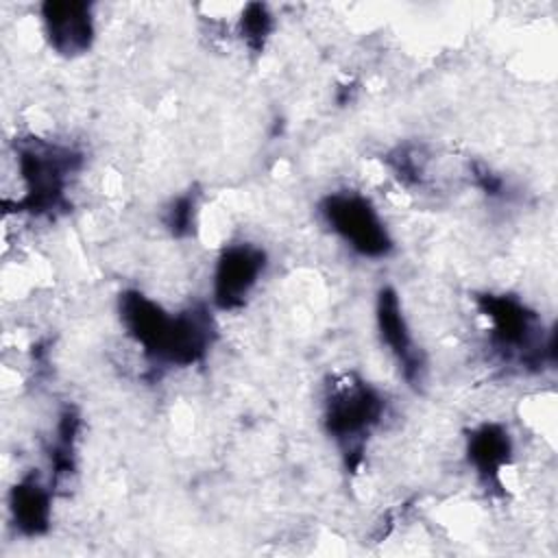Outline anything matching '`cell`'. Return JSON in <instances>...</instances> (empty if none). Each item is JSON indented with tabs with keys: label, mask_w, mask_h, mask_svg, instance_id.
Masks as SVG:
<instances>
[{
	"label": "cell",
	"mask_w": 558,
	"mask_h": 558,
	"mask_svg": "<svg viewBox=\"0 0 558 558\" xmlns=\"http://www.w3.org/2000/svg\"><path fill=\"white\" fill-rule=\"evenodd\" d=\"M118 310L126 333L159 364H198L205 360L216 336L214 320L205 307L168 314L142 292L126 290L120 294Z\"/></svg>",
	"instance_id": "obj_1"
},
{
	"label": "cell",
	"mask_w": 558,
	"mask_h": 558,
	"mask_svg": "<svg viewBox=\"0 0 558 558\" xmlns=\"http://www.w3.org/2000/svg\"><path fill=\"white\" fill-rule=\"evenodd\" d=\"M15 155L24 196L15 203L4 201V207L31 216H54L57 211H65V190L70 177L81 168V155L70 146L41 137L17 140Z\"/></svg>",
	"instance_id": "obj_2"
},
{
	"label": "cell",
	"mask_w": 558,
	"mask_h": 558,
	"mask_svg": "<svg viewBox=\"0 0 558 558\" xmlns=\"http://www.w3.org/2000/svg\"><path fill=\"white\" fill-rule=\"evenodd\" d=\"M386 399L368 381L351 377L336 386L325 401V429L340 447L347 469L355 471L364 458L371 432L381 423Z\"/></svg>",
	"instance_id": "obj_3"
},
{
	"label": "cell",
	"mask_w": 558,
	"mask_h": 558,
	"mask_svg": "<svg viewBox=\"0 0 558 558\" xmlns=\"http://www.w3.org/2000/svg\"><path fill=\"white\" fill-rule=\"evenodd\" d=\"M480 312L490 320V344L506 357L525 366L554 362V336L543 342L538 316L519 299L508 294H480Z\"/></svg>",
	"instance_id": "obj_4"
},
{
	"label": "cell",
	"mask_w": 558,
	"mask_h": 558,
	"mask_svg": "<svg viewBox=\"0 0 558 558\" xmlns=\"http://www.w3.org/2000/svg\"><path fill=\"white\" fill-rule=\"evenodd\" d=\"M320 214L331 231L362 257L379 259L392 251V238L368 198L357 192H333L323 198Z\"/></svg>",
	"instance_id": "obj_5"
},
{
	"label": "cell",
	"mask_w": 558,
	"mask_h": 558,
	"mask_svg": "<svg viewBox=\"0 0 558 558\" xmlns=\"http://www.w3.org/2000/svg\"><path fill=\"white\" fill-rule=\"evenodd\" d=\"M266 268V253L255 244L227 246L216 264L214 272V303L216 307L231 312L246 303V296L259 281Z\"/></svg>",
	"instance_id": "obj_6"
},
{
	"label": "cell",
	"mask_w": 558,
	"mask_h": 558,
	"mask_svg": "<svg viewBox=\"0 0 558 558\" xmlns=\"http://www.w3.org/2000/svg\"><path fill=\"white\" fill-rule=\"evenodd\" d=\"M375 318H377V329L381 336V342L388 347L392 353L395 362L399 364V371L403 379L418 388L425 377V355L416 347L408 320L401 310L399 294L386 286L377 294V305H375Z\"/></svg>",
	"instance_id": "obj_7"
},
{
	"label": "cell",
	"mask_w": 558,
	"mask_h": 558,
	"mask_svg": "<svg viewBox=\"0 0 558 558\" xmlns=\"http://www.w3.org/2000/svg\"><path fill=\"white\" fill-rule=\"evenodd\" d=\"M44 33L50 48L61 57H78L92 48L94 17L87 2L48 0L41 4Z\"/></svg>",
	"instance_id": "obj_8"
},
{
	"label": "cell",
	"mask_w": 558,
	"mask_h": 558,
	"mask_svg": "<svg viewBox=\"0 0 558 558\" xmlns=\"http://www.w3.org/2000/svg\"><path fill=\"white\" fill-rule=\"evenodd\" d=\"M512 440L499 423H484L466 438V458L486 488H501V471L510 462Z\"/></svg>",
	"instance_id": "obj_9"
},
{
	"label": "cell",
	"mask_w": 558,
	"mask_h": 558,
	"mask_svg": "<svg viewBox=\"0 0 558 558\" xmlns=\"http://www.w3.org/2000/svg\"><path fill=\"white\" fill-rule=\"evenodd\" d=\"M11 523L22 536H41L50 527L52 486H46L37 475L22 477L9 495Z\"/></svg>",
	"instance_id": "obj_10"
},
{
	"label": "cell",
	"mask_w": 558,
	"mask_h": 558,
	"mask_svg": "<svg viewBox=\"0 0 558 558\" xmlns=\"http://www.w3.org/2000/svg\"><path fill=\"white\" fill-rule=\"evenodd\" d=\"M81 432V416L76 408L65 405L59 414L54 440L50 445V486L70 477L76 469V440Z\"/></svg>",
	"instance_id": "obj_11"
},
{
	"label": "cell",
	"mask_w": 558,
	"mask_h": 558,
	"mask_svg": "<svg viewBox=\"0 0 558 558\" xmlns=\"http://www.w3.org/2000/svg\"><path fill=\"white\" fill-rule=\"evenodd\" d=\"M272 31V15L268 13L266 4L251 2L244 7L240 17V35L253 52H262L264 44Z\"/></svg>",
	"instance_id": "obj_12"
},
{
	"label": "cell",
	"mask_w": 558,
	"mask_h": 558,
	"mask_svg": "<svg viewBox=\"0 0 558 558\" xmlns=\"http://www.w3.org/2000/svg\"><path fill=\"white\" fill-rule=\"evenodd\" d=\"M168 231L174 238H187L190 233H194V225H196V194L194 192H185L181 196H177L163 218Z\"/></svg>",
	"instance_id": "obj_13"
},
{
	"label": "cell",
	"mask_w": 558,
	"mask_h": 558,
	"mask_svg": "<svg viewBox=\"0 0 558 558\" xmlns=\"http://www.w3.org/2000/svg\"><path fill=\"white\" fill-rule=\"evenodd\" d=\"M471 172H473L475 185H477L482 192H486V194H490V196H499V194H501L504 181H501V177H497L493 170H488V168L482 166V163H473Z\"/></svg>",
	"instance_id": "obj_14"
}]
</instances>
